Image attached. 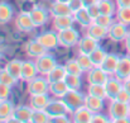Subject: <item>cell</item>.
<instances>
[{
    "instance_id": "obj_29",
    "label": "cell",
    "mask_w": 130,
    "mask_h": 123,
    "mask_svg": "<svg viewBox=\"0 0 130 123\" xmlns=\"http://www.w3.org/2000/svg\"><path fill=\"white\" fill-rule=\"evenodd\" d=\"M22 66H23V61L20 60H11L5 65V70L17 80L20 79V74H22Z\"/></svg>"
},
{
    "instance_id": "obj_13",
    "label": "cell",
    "mask_w": 130,
    "mask_h": 123,
    "mask_svg": "<svg viewBox=\"0 0 130 123\" xmlns=\"http://www.w3.org/2000/svg\"><path fill=\"white\" fill-rule=\"evenodd\" d=\"M115 76L118 79H120L121 81L130 79V55L120 57L116 71H115Z\"/></svg>"
},
{
    "instance_id": "obj_17",
    "label": "cell",
    "mask_w": 130,
    "mask_h": 123,
    "mask_svg": "<svg viewBox=\"0 0 130 123\" xmlns=\"http://www.w3.org/2000/svg\"><path fill=\"white\" fill-rule=\"evenodd\" d=\"M29 13L36 27H42L48 22V11L41 6H34Z\"/></svg>"
},
{
    "instance_id": "obj_34",
    "label": "cell",
    "mask_w": 130,
    "mask_h": 123,
    "mask_svg": "<svg viewBox=\"0 0 130 123\" xmlns=\"http://www.w3.org/2000/svg\"><path fill=\"white\" fill-rule=\"evenodd\" d=\"M48 122H51V117L44 109H33L30 123H48Z\"/></svg>"
},
{
    "instance_id": "obj_46",
    "label": "cell",
    "mask_w": 130,
    "mask_h": 123,
    "mask_svg": "<svg viewBox=\"0 0 130 123\" xmlns=\"http://www.w3.org/2000/svg\"><path fill=\"white\" fill-rule=\"evenodd\" d=\"M51 122L53 123H68L71 122L67 117V114H61V116H57V117H52L51 118Z\"/></svg>"
},
{
    "instance_id": "obj_19",
    "label": "cell",
    "mask_w": 130,
    "mask_h": 123,
    "mask_svg": "<svg viewBox=\"0 0 130 123\" xmlns=\"http://www.w3.org/2000/svg\"><path fill=\"white\" fill-rule=\"evenodd\" d=\"M72 116H73L72 121L76 123H91L93 113L87 108L86 105H82V107L77 108L75 112H72Z\"/></svg>"
},
{
    "instance_id": "obj_40",
    "label": "cell",
    "mask_w": 130,
    "mask_h": 123,
    "mask_svg": "<svg viewBox=\"0 0 130 123\" xmlns=\"http://www.w3.org/2000/svg\"><path fill=\"white\" fill-rule=\"evenodd\" d=\"M0 82L6 84V85H9V86H14L15 82H17V79L13 78V76L5 70V67H4V69H0Z\"/></svg>"
},
{
    "instance_id": "obj_33",
    "label": "cell",
    "mask_w": 130,
    "mask_h": 123,
    "mask_svg": "<svg viewBox=\"0 0 130 123\" xmlns=\"http://www.w3.org/2000/svg\"><path fill=\"white\" fill-rule=\"evenodd\" d=\"M64 82L67 84L70 90H80L81 85H82V79H81V75L67 74L66 78H64Z\"/></svg>"
},
{
    "instance_id": "obj_30",
    "label": "cell",
    "mask_w": 130,
    "mask_h": 123,
    "mask_svg": "<svg viewBox=\"0 0 130 123\" xmlns=\"http://www.w3.org/2000/svg\"><path fill=\"white\" fill-rule=\"evenodd\" d=\"M13 18V8L9 3L0 1V24H6Z\"/></svg>"
},
{
    "instance_id": "obj_4",
    "label": "cell",
    "mask_w": 130,
    "mask_h": 123,
    "mask_svg": "<svg viewBox=\"0 0 130 123\" xmlns=\"http://www.w3.org/2000/svg\"><path fill=\"white\" fill-rule=\"evenodd\" d=\"M36 65H37V70H38V74H41V75H48L49 74V71H52L54 67H56V65H57V61H56V58L52 56V55H49V53H44L42 56H39V57H37V60H36Z\"/></svg>"
},
{
    "instance_id": "obj_1",
    "label": "cell",
    "mask_w": 130,
    "mask_h": 123,
    "mask_svg": "<svg viewBox=\"0 0 130 123\" xmlns=\"http://www.w3.org/2000/svg\"><path fill=\"white\" fill-rule=\"evenodd\" d=\"M85 98H86V95H84L80 90H68L67 94L62 99L66 103V105L68 107L70 113H72L77 108L85 105Z\"/></svg>"
},
{
    "instance_id": "obj_35",
    "label": "cell",
    "mask_w": 130,
    "mask_h": 123,
    "mask_svg": "<svg viewBox=\"0 0 130 123\" xmlns=\"http://www.w3.org/2000/svg\"><path fill=\"white\" fill-rule=\"evenodd\" d=\"M64 69L67 71V74H71V75H82L84 74V70L81 69V66L78 65L77 60L72 58V60H68L66 64H64Z\"/></svg>"
},
{
    "instance_id": "obj_8",
    "label": "cell",
    "mask_w": 130,
    "mask_h": 123,
    "mask_svg": "<svg viewBox=\"0 0 130 123\" xmlns=\"http://www.w3.org/2000/svg\"><path fill=\"white\" fill-rule=\"evenodd\" d=\"M105 91H106V98H109L110 100L116 99L118 94L123 89V81L120 79H118L115 75L114 76H109L107 81L105 82Z\"/></svg>"
},
{
    "instance_id": "obj_6",
    "label": "cell",
    "mask_w": 130,
    "mask_h": 123,
    "mask_svg": "<svg viewBox=\"0 0 130 123\" xmlns=\"http://www.w3.org/2000/svg\"><path fill=\"white\" fill-rule=\"evenodd\" d=\"M128 33H129L128 26H125L124 23L116 22V23H112V26L109 28L107 37L114 42H121V41H125Z\"/></svg>"
},
{
    "instance_id": "obj_42",
    "label": "cell",
    "mask_w": 130,
    "mask_h": 123,
    "mask_svg": "<svg viewBox=\"0 0 130 123\" xmlns=\"http://www.w3.org/2000/svg\"><path fill=\"white\" fill-rule=\"evenodd\" d=\"M109 122H111V119H110L107 116L102 114L101 112H99V113H93V116H92V121H91V123H109Z\"/></svg>"
},
{
    "instance_id": "obj_24",
    "label": "cell",
    "mask_w": 130,
    "mask_h": 123,
    "mask_svg": "<svg viewBox=\"0 0 130 123\" xmlns=\"http://www.w3.org/2000/svg\"><path fill=\"white\" fill-rule=\"evenodd\" d=\"M51 102V98L48 96V93L45 94H34L30 95V107L33 109H45L48 103Z\"/></svg>"
},
{
    "instance_id": "obj_20",
    "label": "cell",
    "mask_w": 130,
    "mask_h": 123,
    "mask_svg": "<svg viewBox=\"0 0 130 123\" xmlns=\"http://www.w3.org/2000/svg\"><path fill=\"white\" fill-rule=\"evenodd\" d=\"M73 23H75V18H73V14L71 15H61V17H53V26H54V29L56 31H63V29H67V28H71L73 27Z\"/></svg>"
},
{
    "instance_id": "obj_22",
    "label": "cell",
    "mask_w": 130,
    "mask_h": 123,
    "mask_svg": "<svg viewBox=\"0 0 130 123\" xmlns=\"http://www.w3.org/2000/svg\"><path fill=\"white\" fill-rule=\"evenodd\" d=\"M107 28H105V27H102V26H99L97 23H92V24H90L88 27H87V36H90V37H92V38H95L96 41H100V40H102V38H105L106 36H107Z\"/></svg>"
},
{
    "instance_id": "obj_51",
    "label": "cell",
    "mask_w": 130,
    "mask_h": 123,
    "mask_svg": "<svg viewBox=\"0 0 130 123\" xmlns=\"http://www.w3.org/2000/svg\"><path fill=\"white\" fill-rule=\"evenodd\" d=\"M123 88H124V89L130 94V79L125 80V81H123Z\"/></svg>"
},
{
    "instance_id": "obj_25",
    "label": "cell",
    "mask_w": 130,
    "mask_h": 123,
    "mask_svg": "<svg viewBox=\"0 0 130 123\" xmlns=\"http://www.w3.org/2000/svg\"><path fill=\"white\" fill-rule=\"evenodd\" d=\"M51 14L53 17H61V15H71L72 11L70 9V5L67 3H61V1H56L52 3L51 9H49Z\"/></svg>"
},
{
    "instance_id": "obj_32",
    "label": "cell",
    "mask_w": 130,
    "mask_h": 123,
    "mask_svg": "<svg viewBox=\"0 0 130 123\" xmlns=\"http://www.w3.org/2000/svg\"><path fill=\"white\" fill-rule=\"evenodd\" d=\"M99 5V9H100V13L101 14H106V15H114L116 13V8L111 0H99L97 3Z\"/></svg>"
},
{
    "instance_id": "obj_2",
    "label": "cell",
    "mask_w": 130,
    "mask_h": 123,
    "mask_svg": "<svg viewBox=\"0 0 130 123\" xmlns=\"http://www.w3.org/2000/svg\"><path fill=\"white\" fill-rule=\"evenodd\" d=\"M129 110L130 104L119 102V100L115 99V100H111V104L109 107V117H110L111 122H114L118 118L129 117Z\"/></svg>"
},
{
    "instance_id": "obj_31",
    "label": "cell",
    "mask_w": 130,
    "mask_h": 123,
    "mask_svg": "<svg viewBox=\"0 0 130 123\" xmlns=\"http://www.w3.org/2000/svg\"><path fill=\"white\" fill-rule=\"evenodd\" d=\"M106 52H105V50L104 48H101L100 46L97 47V48H95L88 56H90V58H91V61H92V64H93V66H101V64L104 62V60H105V57H106Z\"/></svg>"
},
{
    "instance_id": "obj_21",
    "label": "cell",
    "mask_w": 130,
    "mask_h": 123,
    "mask_svg": "<svg viewBox=\"0 0 130 123\" xmlns=\"http://www.w3.org/2000/svg\"><path fill=\"white\" fill-rule=\"evenodd\" d=\"M14 109L15 107L9 99L0 100V122H9V119L13 117Z\"/></svg>"
},
{
    "instance_id": "obj_39",
    "label": "cell",
    "mask_w": 130,
    "mask_h": 123,
    "mask_svg": "<svg viewBox=\"0 0 130 123\" xmlns=\"http://www.w3.org/2000/svg\"><path fill=\"white\" fill-rule=\"evenodd\" d=\"M95 23H97L99 26H102V27H105V28H110L111 26H112V23H114V19H112V15H106V14H100L95 20H93Z\"/></svg>"
},
{
    "instance_id": "obj_27",
    "label": "cell",
    "mask_w": 130,
    "mask_h": 123,
    "mask_svg": "<svg viewBox=\"0 0 130 123\" xmlns=\"http://www.w3.org/2000/svg\"><path fill=\"white\" fill-rule=\"evenodd\" d=\"M66 75H67V71L64 69V65H56V67L52 71H49V74L45 75V78L49 81V84H52V82L64 80Z\"/></svg>"
},
{
    "instance_id": "obj_38",
    "label": "cell",
    "mask_w": 130,
    "mask_h": 123,
    "mask_svg": "<svg viewBox=\"0 0 130 123\" xmlns=\"http://www.w3.org/2000/svg\"><path fill=\"white\" fill-rule=\"evenodd\" d=\"M116 19L125 26H130V6L126 8H118L116 10Z\"/></svg>"
},
{
    "instance_id": "obj_18",
    "label": "cell",
    "mask_w": 130,
    "mask_h": 123,
    "mask_svg": "<svg viewBox=\"0 0 130 123\" xmlns=\"http://www.w3.org/2000/svg\"><path fill=\"white\" fill-rule=\"evenodd\" d=\"M119 60H120V57L118 55H115V53H107L100 67L102 70H105L109 75H115V71H116Z\"/></svg>"
},
{
    "instance_id": "obj_23",
    "label": "cell",
    "mask_w": 130,
    "mask_h": 123,
    "mask_svg": "<svg viewBox=\"0 0 130 123\" xmlns=\"http://www.w3.org/2000/svg\"><path fill=\"white\" fill-rule=\"evenodd\" d=\"M73 18H75V22L78 23L81 27L87 28L90 24L93 23V19L91 18V15L88 14V10L87 8H81L80 10H77L76 13H73Z\"/></svg>"
},
{
    "instance_id": "obj_48",
    "label": "cell",
    "mask_w": 130,
    "mask_h": 123,
    "mask_svg": "<svg viewBox=\"0 0 130 123\" xmlns=\"http://www.w3.org/2000/svg\"><path fill=\"white\" fill-rule=\"evenodd\" d=\"M97 3H99V0H82V5H84V8H88V6L95 5V4H97Z\"/></svg>"
},
{
    "instance_id": "obj_7",
    "label": "cell",
    "mask_w": 130,
    "mask_h": 123,
    "mask_svg": "<svg viewBox=\"0 0 130 123\" xmlns=\"http://www.w3.org/2000/svg\"><path fill=\"white\" fill-rule=\"evenodd\" d=\"M44 110L49 114L51 118L61 116V114H68L70 113V109H68V107L66 105V103L63 102L62 98H58L57 100H51Z\"/></svg>"
},
{
    "instance_id": "obj_45",
    "label": "cell",
    "mask_w": 130,
    "mask_h": 123,
    "mask_svg": "<svg viewBox=\"0 0 130 123\" xmlns=\"http://www.w3.org/2000/svg\"><path fill=\"white\" fill-rule=\"evenodd\" d=\"M87 10H88V14L91 15V18L95 20L101 13H100V9H99V5L97 4H95V5H91V6H88L87 8Z\"/></svg>"
},
{
    "instance_id": "obj_12",
    "label": "cell",
    "mask_w": 130,
    "mask_h": 123,
    "mask_svg": "<svg viewBox=\"0 0 130 123\" xmlns=\"http://www.w3.org/2000/svg\"><path fill=\"white\" fill-rule=\"evenodd\" d=\"M109 79V74L102 70L100 66H95L92 67L88 74H87V81L88 84H102L105 85V82Z\"/></svg>"
},
{
    "instance_id": "obj_26",
    "label": "cell",
    "mask_w": 130,
    "mask_h": 123,
    "mask_svg": "<svg viewBox=\"0 0 130 123\" xmlns=\"http://www.w3.org/2000/svg\"><path fill=\"white\" fill-rule=\"evenodd\" d=\"M85 105H86L92 113H99V112H101L102 108H104V99L87 94L86 98H85Z\"/></svg>"
},
{
    "instance_id": "obj_10",
    "label": "cell",
    "mask_w": 130,
    "mask_h": 123,
    "mask_svg": "<svg viewBox=\"0 0 130 123\" xmlns=\"http://www.w3.org/2000/svg\"><path fill=\"white\" fill-rule=\"evenodd\" d=\"M37 41L41 42L47 50H53L57 48L59 46V41H58V33L53 32V31H47L37 36Z\"/></svg>"
},
{
    "instance_id": "obj_54",
    "label": "cell",
    "mask_w": 130,
    "mask_h": 123,
    "mask_svg": "<svg viewBox=\"0 0 130 123\" xmlns=\"http://www.w3.org/2000/svg\"><path fill=\"white\" fill-rule=\"evenodd\" d=\"M129 117H130V110H129Z\"/></svg>"
},
{
    "instance_id": "obj_41",
    "label": "cell",
    "mask_w": 130,
    "mask_h": 123,
    "mask_svg": "<svg viewBox=\"0 0 130 123\" xmlns=\"http://www.w3.org/2000/svg\"><path fill=\"white\" fill-rule=\"evenodd\" d=\"M10 94H11V86L0 82V100H6V99H9Z\"/></svg>"
},
{
    "instance_id": "obj_52",
    "label": "cell",
    "mask_w": 130,
    "mask_h": 123,
    "mask_svg": "<svg viewBox=\"0 0 130 123\" xmlns=\"http://www.w3.org/2000/svg\"><path fill=\"white\" fill-rule=\"evenodd\" d=\"M56 1H61V3H67V4L70 3V0H56Z\"/></svg>"
},
{
    "instance_id": "obj_49",
    "label": "cell",
    "mask_w": 130,
    "mask_h": 123,
    "mask_svg": "<svg viewBox=\"0 0 130 123\" xmlns=\"http://www.w3.org/2000/svg\"><path fill=\"white\" fill-rule=\"evenodd\" d=\"M124 43H125V48H126L128 53L130 55V31L128 33V36H126V38H125V41H124Z\"/></svg>"
},
{
    "instance_id": "obj_37",
    "label": "cell",
    "mask_w": 130,
    "mask_h": 123,
    "mask_svg": "<svg viewBox=\"0 0 130 123\" xmlns=\"http://www.w3.org/2000/svg\"><path fill=\"white\" fill-rule=\"evenodd\" d=\"M76 60H77L78 65L81 66V69L84 70V72H86V71L88 72V71H90L92 67H95L88 55H85V53H80V55L76 57Z\"/></svg>"
},
{
    "instance_id": "obj_50",
    "label": "cell",
    "mask_w": 130,
    "mask_h": 123,
    "mask_svg": "<svg viewBox=\"0 0 130 123\" xmlns=\"http://www.w3.org/2000/svg\"><path fill=\"white\" fill-rule=\"evenodd\" d=\"M130 122V117H123V118H118L115 119L114 123H129Z\"/></svg>"
},
{
    "instance_id": "obj_14",
    "label": "cell",
    "mask_w": 130,
    "mask_h": 123,
    "mask_svg": "<svg viewBox=\"0 0 130 123\" xmlns=\"http://www.w3.org/2000/svg\"><path fill=\"white\" fill-rule=\"evenodd\" d=\"M37 74H38V70H37L36 62H33V61H23L20 80H23V81H30L34 78H37Z\"/></svg>"
},
{
    "instance_id": "obj_53",
    "label": "cell",
    "mask_w": 130,
    "mask_h": 123,
    "mask_svg": "<svg viewBox=\"0 0 130 123\" xmlns=\"http://www.w3.org/2000/svg\"><path fill=\"white\" fill-rule=\"evenodd\" d=\"M0 60H1V52H0Z\"/></svg>"
},
{
    "instance_id": "obj_5",
    "label": "cell",
    "mask_w": 130,
    "mask_h": 123,
    "mask_svg": "<svg viewBox=\"0 0 130 123\" xmlns=\"http://www.w3.org/2000/svg\"><path fill=\"white\" fill-rule=\"evenodd\" d=\"M32 113H33V108L29 105H19L15 107L14 112H13V117L9 119V122H15V123H30L32 121Z\"/></svg>"
},
{
    "instance_id": "obj_47",
    "label": "cell",
    "mask_w": 130,
    "mask_h": 123,
    "mask_svg": "<svg viewBox=\"0 0 130 123\" xmlns=\"http://www.w3.org/2000/svg\"><path fill=\"white\" fill-rule=\"evenodd\" d=\"M115 4L118 8H126L130 6V0H115Z\"/></svg>"
},
{
    "instance_id": "obj_44",
    "label": "cell",
    "mask_w": 130,
    "mask_h": 123,
    "mask_svg": "<svg viewBox=\"0 0 130 123\" xmlns=\"http://www.w3.org/2000/svg\"><path fill=\"white\" fill-rule=\"evenodd\" d=\"M68 5H70V9H71L72 14L76 13L77 10H80L81 8H84V5H82V0H70Z\"/></svg>"
},
{
    "instance_id": "obj_15",
    "label": "cell",
    "mask_w": 130,
    "mask_h": 123,
    "mask_svg": "<svg viewBox=\"0 0 130 123\" xmlns=\"http://www.w3.org/2000/svg\"><path fill=\"white\" fill-rule=\"evenodd\" d=\"M47 51H48V50L44 47L41 42L37 41V38L29 41L27 43V46H25V52H27V55L30 56V57H34V58H37V57L42 56L44 53H47Z\"/></svg>"
},
{
    "instance_id": "obj_36",
    "label": "cell",
    "mask_w": 130,
    "mask_h": 123,
    "mask_svg": "<svg viewBox=\"0 0 130 123\" xmlns=\"http://www.w3.org/2000/svg\"><path fill=\"white\" fill-rule=\"evenodd\" d=\"M87 91H88L90 95H93V96H97V98H101V99L106 98L105 86L102 84H90Z\"/></svg>"
},
{
    "instance_id": "obj_16",
    "label": "cell",
    "mask_w": 130,
    "mask_h": 123,
    "mask_svg": "<svg viewBox=\"0 0 130 123\" xmlns=\"http://www.w3.org/2000/svg\"><path fill=\"white\" fill-rule=\"evenodd\" d=\"M78 46V51L80 53H85V55H90L95 48L99 47V41H96L95 38L90 37V36H85L82 38H80V41L77 43Z\"/></svg>"
},
{
    "instance_id": "obj_28",
    "label": "cell",
    "mask_w": 130,
    "mask_h": 123,
    "mask_svg": "<svg viewBox=\"0 0 130 123\" xmlns=\"http://www.w3.org/2000/svg\"><path fill=\"white\" fill-rule=\"evenodd\" d=\"M68 90H70V89H68L67 84L64 82V80L49 84V93H51L53 96H56V98H63V96L67 94Z\"/></svg>"
},
{
    "instance_id": "obj_11",
    "label": "cell",
    "mask_w": 130,
    "mask_h": 123,
    "mask_svg": "<svg viewBox=\"0 0 130 123\" xmlns=\"http://www.w3.org/2000/svg\"><path fill=\"white\" fill-rule=\"evenodd\" d=\"M15 26L22 32H30L36 27L34 23H33V20H32V18H30V13L29 11H20L17 15Z\"/></svg>"
},
{
    "instance_id": "obj_43",
    "label": "cell",
    "mask_w": 130,
    "mask_h": 123,
    "mask_svg": "<svg viewBox=\"0 0 130 123\" xmlns=\"http://www.w3.org/2000/svg\"><path fill=\"white\" fill-rule=\"evenodd\" d=\"M115 100V99H114ZM116 100H119V102H123V103H128L130 104V94L123 88L121 89V91L118 94V96H116Z\"/></svg>"
},
{
    "instance_id": "obj_9",
    "label": "cell",
    "mask_w": 130,
    "mask_h": 123,
    "mask_svg": "<svg viewBox=\"0 0 130 123\" xmlns=\"http://www.w3.org/2000/svg\"><path fill=\"white\" fill-rule=\"evenodd\" d=\"M49 91V81L47 78H34L28 81V93L30 95L34 94H45Z\"/></svg>"
},
{
    "instance_id": "obj_3",
    "label": "cell",
    "mask_w": 130,
    "mask_h": 123,
    "mask_svg": "<svg viewBox=\"0 0 130 123\" xmlns=\"http://www.w3.org/2000/svg\"><path fill=\"white\" fill-rule=\"evenodd\" d=\"M58 41L62 47H73L80 41V34L73 27H71L58 32Z\"/></svg>"
}]
</instances>
